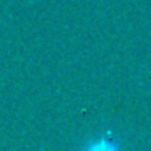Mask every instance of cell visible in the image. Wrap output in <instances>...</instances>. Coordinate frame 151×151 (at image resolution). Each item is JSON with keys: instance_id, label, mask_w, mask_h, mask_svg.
I'll list each match as a JSON object with an SVG mask.
<instances>
[{"instance_id": "obj_1", "label": "cell", "mask_w": 151, "mask_h": 151, "mask_svg": "<svg viewBox=\"0 0 151 151\" xmlns=\"http://www.w3.org/2000/svg\"><path fill=\"white\" fill-rule=\"evenodd\" d=\"M85 151H120V150H119V146L115 145L114 140H111V138H101V140L91 143Z\"/></svg>"}]
</instances>
